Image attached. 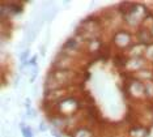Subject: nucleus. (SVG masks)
<instances>
[{
	"instance_id": "f257e3e1",
	"label": "nucleus",
	"mask_w": 153,
	"mask_h": 137,
	"mask_svg": "<svg viewBox=\"0 0 153 137\" xmlns=\"http://www.w3.org/2000/svg\"><path fill=\"white\" fill-rule=\"evenodd\" d=\"M111 41H113V44L117 50L123 52L128 50L136 42L135 41V33L132 30L127 29V27H119L118 30L114 31Z\"/></svg>"
},
{
	"instance_id": "f03ea898",
	"label": "nucleus",
	"mask_w": 153,
	"mask_h": 137,
	"mask_svg": "<svg viewBox=\"0 0 153 137\" xmlns=\"http://www.w3.org/2000/svg\"><path fill=\"white\" fill-rule=\"evenodd\" d=\"M148 67L151 65H149L148 60L144 56H140V58H127L124 69H126V72H130V75H132V73L140 71V69L148 68Z\"/></svg>"
},
{
	"instance_id": "7ed1b4c3",
	"label": "nucleus",
	"mask_w": 153,
	"mask_h": 137,
	"mask_svg": "<svg viewBox=\"0 0 153 137\" xmlns=\"http://www.w3.org/2000/svg\"><path fill=\"white\" fill-rule=\"evenodd\" d=\"M134 33H135V41H136L137 43H141L144 46L153 44V34H152L151 29L140 26L137 30H135Z\"/></svg>"
},
{
	"instance_id": "20e7f679",
	"label": "nucleus",
	"mask_w": 153,
	"mask_h": 137,
	"mask_svg": "<svg viewBox=\"0 0 153 137\" xmlns=\"http://www.w3.org/2000/svg\"><path fill=\"white\" fill-rule=\"evenodd\" d=\"M149 135H151V128L143 124L131 125L127 132V137H149Z\"/></svg>"
},
{
	"instance_id": "39448f33",
	"label": "nucleus",
	"mask_w": 153,
	"mask_h": 137,
	"mask_svg": "<svg viewBox=\"0 0 153 137\" xmlns=\"http://www.w3.org/2000/svg\"><path fill=\"white\" fill-rule=\"evenodd\" d=\"M4 3L9 8V12H11L12 16L21 15L24 12V7L26 4V1H4Z\"/></svg>"
},
{
	"instance_id": "423d86ee",
	"label": "nucleus",
	"mask_w": 153,
	"mask_h": 137,
	"mask_svg": "<svg viewBox=\"0 0 153 137\" xmlns=\"http://www.w3.org/2000/svg\"><path fill=\"white\" fill-rule=\"evenodd\" d=\"M19 128L21 132L22 137H34V131L29 124H26L25 121H20L19 123Z\"/></svg>"
},
{
	"instance_id": "0eeeda50",
	"label": "nucleus",
	"mask_w": 153,
	"mask_h": 137,
	"mask_svg": "<svg viewBox=\"0 0 153 137\" xmlns=\"http://www.w3.org/2000/svg\"><path fill=\"white\" fill-rule=\"evenodd\" d=\"M144 98L145 101H153V81L144 82Z\"/></svg>"
},
{
	"instance_id": "6e6552de",
	"label": "nucleus",
	"mask_w": 153,
	"mask_h": 137,
	"mask_svg": "<svg viewBox=\"0 0 153 137\" xmlns=\"http://www.w3.org/2000/svg\"><path fill=\"white\" fill-rule=\"evenodd\" d=\"M30 54H32V50H30V48H26L25 51H21V52H20V55H19L20 64L29 61V56H30Z\"/></svg>"
},
{
	"instance_id": "1a4fd4ad",
	"label": "nucleus",
	"mask_w": 153,
	"mask_h": 137,
	"mask_svg": "<svg viewBox=\"0 0 153 137\" xmlns=\"http://www.w3.org/2000/svg\"><path fill=\"white\" fill-rule=\"evenodd\" d=\"M38 132H47V131H50V124L47 123V120H42L38 124Z\"/></svg>"
},
{
	"instance_id": "9d476101",
	"label": "nucleus",
	"mask_w": 153,
	"mask_h": 137,
	"mask_svg": "<svg viewBox=\"0 0 153 137\" xmlns=\"http://www.w3.org/2000/svg\"><path fill=\"white\" fill-rule=\"evenodd\" d=\"M25 114H26V116L29 118V120H32V119H36V118L38 116L37 110H36V108H33V107H32V108H27Z\"/></svg>"
},
{
	"instance_id": "9b49d317",
	"label": "nucleus",
	"mask_w": 153,
	"mask_h": 137,
	"mask_svg": "<svg viewBox=\"0 0 153 137\" xmlns=\"http://www.w3.org/2000/svg\"><path fill=\"white\" fill-rule=\"evenodd\" d=\"M58 12H59V8H58L56 5H53V9H51V12H50V17H48V21H53L55 17H56Z\"/></svg>"
},
{
	"instance_id": "f8f14e48",
	"label": "nucleus",
	"mask_w": 153,
	"mask_h": 137,
	"mask_svg": "<svg viewBox=\"0 0 153 137\" xmlns=\"http://www.w3.org/2000/svg\"><path fill=\"white\" fill-rule=\"evenodd\" d=\"M37 60H38V55H33L32 58L29 59V61H27V65L32 68V67H36V65H38L37 64Z\"/></svg>"
},
{
	"instance_id": "ddd939ff",
	"label": "nucleus",
	"mask_w": 153,
	"mask_h": 137,
	"mask_svg": "<svg viewBox=\"0 0 153 137\" xmlns=\"http://www.w3.org/2000/svg\"><path fill=\"white\" fill-rule=\"evenodd\" d=\"M24 106H25V108L27 110V108H32V99L30 98H25V103H24Z\"/></svg>"
},
{
	"instance_id": "4468645a",
	"label": "nucleus",
	"mask_w": 153,
	"mask_h": 137,
	"mask_svg": "<svg viewBox=\"0 0 153 137\" xmlns=\"http://www.w3.org/2000/svg\"><path fill=\"white\" fill-rule=\"evenodd\" d=\"M33 96H34V97L38 96V85H34V86H33Z\"/></svg>"
},
{
	"instance_id": "2eb2a0df",
	"label": "nucleus",
	"mask_w": 153,
	"mask_h": 137,
	"mask_svg": "<svg viewBox=\"0 0 153 137\" xmlns=\"http://www.w3.org/2000/svg\"><path fill=\"white\" fill-rule=\"evenodd\" d=\"M41 55H42V56H45V54H46V51H45V50H46V46H45V44H42V46H41Z\"/></svg>"
},
{
	"instance_id": "dca6fc26",
	"label": "nucleus",
	"mask_w": 153,
	"mask_h": 137,
	"mask_svg": "<svg viewBox=\"0 0 153 137\" xmlns=\"http://www.w3.org/2000/svg\"><path fill=\"white\" fill-rule=\"evenodd\" d=\"M111 137H123V136H111ZM127 137V136H126Z\"/></svg>"
}]
</instances>
